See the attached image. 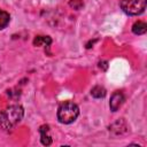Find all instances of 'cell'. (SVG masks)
I'll return each instance as SVG.
<instances>
[{
    "instance_id": "obj_3",
    "label": "cell",
    "mask_w": 147,
    "mask_h": 147,
    "mask_svg": "<svg viewBox=\"0 0 147 147\" xmlns=\"http://www.w3.org/2000/svg\"><path fill=\"white\" fill-rule=\"evenodd\" d=\"M147 0H121L119 6L122 10L129 16H138L146 9Z\"/></svg>"
},
{
    "instance_id": "obj_12",
    "label": "cell",
    "mask_w": 147,
    "mask_h": 147,
    "mask_svg": "<svg viewBox=\"0 0 147 147\" xmlns=\"http://www.w3.org/2000/svg\"><path fill=\"white\" fill-rule=\"evenodd\" d=\"M99 68L102 69L103 71H106L108 69V62L107 61H100L99 62Z\"/></svg>"
},
{
    "instance_id": "obj_8",
    "label": "cell",
    "mask_w": 147,
    "mask_h": 147,
    "mask_svg": "<svg viewBox=\"0 0 147 147\" xmlns=\"http://www.w3.org/2000/svg\"><path fill=\"white\" fill-rule=\"evenodd\" d=\"M147 31V24L142 21H138L132 25V32L134 34H144Z\"/></svg>"
},
{
    "instance_id": "obj_6",
    "label": "cell",
    "mask_w": 147,
    "mask_h": 147,
    "mask_svg": "<svg viewBox=\"0 0 147 147\" xmlns=\"http://www.w3.org/2000/svg\"><path fill=\"white\" fill-rule=\"evenodd\" d=\"M39 132H40V141L44 146H49L52 144V137L49 136V126L48 125H41L39 127Z\"/></svg>"
},
{
    "instance_id": "obj_10",
    "label": "cell",
    "mask_w": 147,
    "mask_h": 147,
    "mask_svg": "<svg viewBox=\"0 0 147 147\" xmlns=\"http://www.w3.org/2000/svg\"><path fill=\"white\" fill-rule=\"evenodd\" d=\"M9 21H10V15L7 11L0 9V30L5 29L9 24Z\"/></svg>"
},
{
    "instance_id": "obj_2",
    "label": "cell",
    "mask_w": 147,
    "mask_h": 147,
    "mask_svg": "<svg viewBox=\"0 0 147 147\" xmlns=\"http://www.w3.org/2000/svg\"><path fill=\"white\" fill-rule=\"evenodd\" d=\"M79 115V108L71 101L62 102L57 108V121L62 124H71L77 119Z\"/></svg>"
},
{
    "instance_id": "obj_9",
    "label": "cell",
    "mask_w": 147,
    "mask_h": 147,
    "mask_svg": "<svg viewBox=\"0 0 147 147\" xmlns=\"http://www.w3.org/2000/svg\"><path fill=\"white\" fill-rule=\"evenodd\" d=\"M106 94H107L106 88L103 86H100V85H96L91 90V95L95 99H102L106 96Z\"/></svg>"
},
{
    "instance_id": "obj_11",
    "label": "cell",
    "mask_w": 147,
    "mask_h": 147,
    "mask_svg": "<svg viewBox=\"0 0 147 147\" xmlns=\"http://www.w3.org/2000/svg\"><path fill=\"white\" fill-rule=\"evenodd\" d=\"M69 6L74 9H76V10H78L84 6V2H83V0H70Z\"/></svg>"
},
{
    "instance_id": "obj_7",
    "label": "cell",
    "mask_w": 147,
    "mask_h": 147,
    "mask_svg": "<svg viewBox=\"0 0 147 147\" xmlns=\"http://www.w3.org/2000/svg\"><path fill=\"white\" fill-rule=\"evenodd\" d=\"M52 44V39L48 36H37L33 39V45L34 46H49Z\"/></svg>"
},
{
    "instance_id": "obj_5",
    "label": "cell",
    "mask_w": 147,
    "mask_h": 147,
    "mask_svg": "<svg viewBox=\"0 0 147 147\" xmlns=\"http://www.w3.org/2000/svg\"><path fill=\"white\" fill-rule=\"evenodd\" d=\"M127 130V126H126V123L123 118H119L117 119L116 122H114L110 126H109V131L114 132L115 134H122L124 132H126Z\"/></svg>"
},
{
    "instance_id": "obj_4",
    "label": "cell",
    "mask_w": 147,
    "mask_h": 147,
    "mask_svg": "<svg viewBox=\"0 0 147 147\" xmlns=\"http://www.w3.org/2000/svg\"><path fill=\"white\" fill-rule=\"evenodd\" d=\"M124 101H125V96H124V94H123L122 92H119V91L114 92V93L111 94L110 101H109L110 110H111V111H117V110L122 107V105L124 103Z\"/></svg>"
},
{
    "instance_id": "obj_1",
    "label": "cell",
    "mask_w": 147,
    "mask_h": 147,
    "mask_svg": "<svg viewBox=\"0 0 147 147\" xmlns=\"http://www.w3.org/2000/svg\"><path fill=\"white\" fill-rule=\"evenodd\" d=\"M24 109L20 105H11L0 113V126L2 130L10 132L22 121Z\"/></svg>"
}]
</instances>
